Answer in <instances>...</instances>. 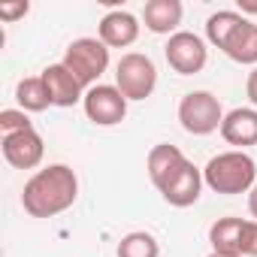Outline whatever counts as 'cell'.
<instances>
[{"instance_id": "cell-7", "label": "cell", "mask_w": 257, "mask_h": 257, "mask_svg": "<svg viewBox=\"0 0 257 257\" xmlns=\"http://www.w3.org/2000/svg\"><path fill=\"white\" fill-rule=\"evenodd\" d=\"M127 103L131 100H127L115 85H94V88L85 91V100H82L88 121H94L97 127L121 124L124 115H127Z\"/></svg>"}, {"instance_id": "cell-19", "label": "cell", "mask_w": 257, "mask_h": 257, "mask_svg": "<svg viewBox=\"0 0 257 257\" xmlns=\"http://www.w3.org/2000/svg\"><path fill=\"white\" fill-rule=\"evenodd\" d=\"M115 254H118V257H158V254H161V245H158V239H155L152 233L134 230V233L121 236Z\"/></svg>"}, {"instance_id": "cell-5", "label": "cell", "mask_w": 257, "mask_h": 257, "mask_svg": "<svg viewBox=\"0 0 257 257\" xmlns=\"http://www.w3.org/2000/svg\"><path fill=\"white\" fill-rule=\"evenodd\" d=\"M179 121L191 137H209L221 131L224 109L212 91H188L179 100Z\"/></svg>"}, {"instance_id": "cell-6", "label": "cell", "mask_w": 257, "mask_h": 257, "mask_svg": "<svg viewBox=\"0 0 257 257\" xmlns=\"http://www.w3.org/2000/svg\"><path fill=\"white\" fill-rule=\"evenodd\" d=\"M164 55H167V64L179 73V76H194L206 67L209 61V49L203 43V37L191 34V31H176L167 46H164Z\"/></svg>"}, {"instance_id": "cell-26", "label": "cell", "mask_w": 257, "mask_h": 257, "mask_svg": "<svg viewBox=\"0 0 257 257\" xmlns=\"http://www.w3.org/2000/svg\"><path fill=\"white\" fill-rule=\"evenodd\" d=\"M209 257H227V254H215V251H212V254H209Z\"/></svg>"}, {"instance_id": "cell-14", "label": "cell", "mask_w": 257, "mask_h": 257, "mask_svg": "<svg viewBox=\"0 0 257 257\" xmlns=\"http://www.w3.org/2000/svg\"><path fill=\"white\" fill-rule=\"evenodd\" d=\"M188 164V158L182 155L179 146H170V143H161L149 152V176L155 182V188H164L182 167Z\"/></svg>"}, {"instance_id": "cell-15", "label": "cell", "mask_w": 257, "mask_h": 257, "mask_svg": "<svg viewBox=\"0 0 257 257\" xmlns=\"http://www.w3.org/2000/svg\"><path fill=\"white\" fill-rule=\"evenodd\" d=\"M242 218H218L209 227V242L215 254H227V257H242L239 254V242H242Z\"/></svg>"}, {"instance_id": "cell-2", "label": "cell", "mask_w": 257, "mask_h": 257, "mask_svg": "<svg viewBox=\"0 0 257 257\" xmlns=\"http://www.w3.org/2000/svg\"><path fill=\"white\" fill-rule=\"evenodd\" d=\"M203 182L224 197H236V194H248L257 185V164L248 152H221L215 155L206 167H203Z\"/></svg>"}, {"instance_id": "cell-9", "label": "cell", "mask_w": 257, "mask_h": 257, "mask_svg": "<svg viewBox=\"0 0 257 257\" xmlns=\"http://www.w3.org/2000/svg\"><path fill=\"white\" fill-rule=\"evenodd\" d=\"M97 34L106 49H127L140 40V19L127 10H112L100 19Z\"/></svg>"}, {"instance_id": "cell-17", "label": "cell", "mask_w": 257, "mask_h": 257, "mask_svg": "<svg viewBox=\"0 0 257 257\" xmlns=\"http://www.w3.org/2000/svg\"><path fill=\"white\" fill-rule=\"evenodd\" d=\"M224 55H227L230 61H236V64H251V67H257V25H254V22H245V25L233 34V40L227 43Z\"/></svg>"}, {"instance_id": "cell-1", "label": "cell", "mask_w": 257, "mask_h": 257, "mask_svg": "<svg viewBox=\"0 0 257 257\" xmlns=\"http://www.w3.org/2000/svg\"><path fill=\"white\" fill-rule=\"evenodd\" d=\"M79 197V176L67 164H49L37 170L22 191V206L31 218H55L67 212Z\"/></svg>"}, {"instance_id": "cell-21", "label": "cell", "mask_w": 257, "mask_h": 257, "mask_svg": "<svg viewBox=\"0 0 257 257\" xmlns=\"http://www.w3.org/2000/svg\"><path fill=\"white\" fill-rule=\"evenodd\" d=\"M242 257H257V221H245L242 227V242H239Z\"/></svg>"}, {"instance_id": "cell-4", "label": "cell", "mask_w": 257, "mask_h": 257, "mask_svg": "<svg viewBox=\"0 0 257 257\" xmlns=\"http://www.w3.org/2000/svg\"><path fill=\"white\" fill-rule=\"evenodd\" d=\"M115 88L127 100H146L158 88V67L143 52H127L115 64Z\"/></svg>"}, {"instance_id": "cell-10", "label": "cell", "mask_w": 257, "mask_h": 257, "mask_svg": "<svg viewBox=\"0 0 257 257\" xmlns=\"http://www.w3.org/2000/svg\"><path fill=\"white\" fill-rule=\"evenodd\" d=\"M203 170H197L191 161L164 185V188H158L161 191V197L170 203V206H176V209H188V206H194L197 200H200V191H203Z\"/></svg>"}, {"instance_id": "cell-11", "label": "cell", "mask_w": 257, "mask_h": 257, "mask_svg": "<svg viewBox=\"0 0 257 257\" xmlns=\"http://www.w3.org/2000/svg\"><path fill=\"white\" fill-rule=\"evenodd\" d=\"M43 82L49 88V97H52V106H61V109H70L76 103L85 100V88L82 82L64 67V64H49L43 70Z\"/></svg>"}, {"instance_id": "cell-12", "label": "cell", "mask_w": 257, "mask_h": 257, "mask_svg": "<svg viewBox=\"0 0 257 257\" xmlns=\"http://www.w3.org/2000/svg\"><path fill=\"white\" fill-rule=\"evenodd\" d=\"M221 137L227 146H236L239 152H245L248 146H257V109L254 106L230 109L221 121Z\"/></svg>"}, {"instance_id": "cell-8", "label": "cell", "mask_w": 257, "mask_h": 257, "mask_svg": "<svg viewBox=\"0 0 257 257\" xmlns=\"http://www.w3.org/2000/svg\"><path fill=\"white\" fill-rule=\"evenodd\" d=\"M4 158L16 170H37L46 158V143L34 127L22 131V134H7L4 137Z\"/></svg>"}, {"instance_id": "cell-22", "label": "cell", "mask_w": 257, "mask_h": 257, "mask_svg": "<svg viewBox=\"0 0 257 257\" xmlns=\"http://www.w3.org/2000/svg\"><path fill=\"white\" fill-rule=\"evenodd\" d=\"M31 13L28 0H19V4H0V22H19Z\"/></svg>"}, {"instance_id": "cell-20", "label": "cell", "mask_w": 257, "mask_h": 257, "mask_svg": "<svg viewBox=\"0 0 257 257\" xmlns=\"http://www.w3.org/2000/svg\"><path fill=\"white\" fill-rule=\"evenodd\" d=\"M31 127H34V121L28 118L25 109H4V112H0V131H4V137H7V134L31 131Z\"/></svg>"}, {"instance_id": "cell-25", "label": "cell", "mask_w": 257, "mask_h": 257, "mask_svg": "<svg viewBox=\"0 0 257 257\" xmlns=\"http://www.w3.org/2000/svg\"><path fill=\"white\" fill-rule=\"evenodd\" d=\"M248 212H251V218L257 221V185L248 191Z\"/></svg>"}, {"instance_id": "cell-24", "label": "cell", "mask_w": 257, "mask_h": 257, "mask_svg": "<svg viewBox=\"0 0 257 257\" xmlns=\"http://www.w3.org/2000/svg\"><path fill=\"white\" fill-rule=\"evenodd\" d=\"M236 7H239L242 16H257V0H239Z\"/></svg>"}, {"instance_id": "cell-23", "label": "cell", "mask_w": 257, "mask_h": 257, "mask_svg": "<svg viewBox=\"0 0 257 257\" xmlns=\"http://www.w3.org/2000/svg\"><path fill=\"white\" fill-rule=\"evenodd\" d=\"M245 94H248V100H251V106L257 109V67L248 73V82H245Z\"/></svg>"}, {"instance_id": "cell-16", "label": "cell", "mask_w": 257, "mask_h": 257, "mask_svg": "<svg viewBox=\"0 0 257 257\" xmlns=\"http://www.w3.org/2000/svg\"><path fill=\"white\" fill-rule=\"evenodd\" d=\"M245 22H248V19H245L242 13H236V10H218V13H212V16L206 19V40L224 52L227 43L233 40V34H236Z\"/></svg>"}, {"instance_id": "cell-3", "label": "cell", "mask_w": 257, "mask_h": 257, "mask_svg": "<svg viewBox=\"0 0 257 257\" xmlns=\"http://www.w3.org/2000/svg\"><path fill=\"white\" fill-rule=\"evenodd\" d=\"M79 82L82 88H94L100 85V76L109 70V49L100 43V37H79L67 46L64 61H61Z\"/></svg>"}, {"instance_id": "cell-13", "label": "cell", "mask_w": 257, "mask_h": 257, "mask_svg": "<svg viewBox=\"0 0 257 257\" xmlns=\"http://www.w3.org/2000/svg\"><path fill=\"white\" fill-rule=\"evenodd\" d=\"M185 7L182 0H149L143 10V22L152 34H176V28L182 25Z\"/></svg>"}, {"instance_id": "cell-18", "label": "cell", "mask_w": 257, "mask_h": 257, "mask_svg": "<svg viewBox=\"0 0 257 257\" xmlns=\"http://www.w3.org/2000/svg\"><path fill=\"white\" fill-rule=\"evenodd\" d=\"M16 100H19V109L25 112H46L52 106V97H49V88L43 82V76H28L16 85Z\"/></svg>"}]
</instances>
